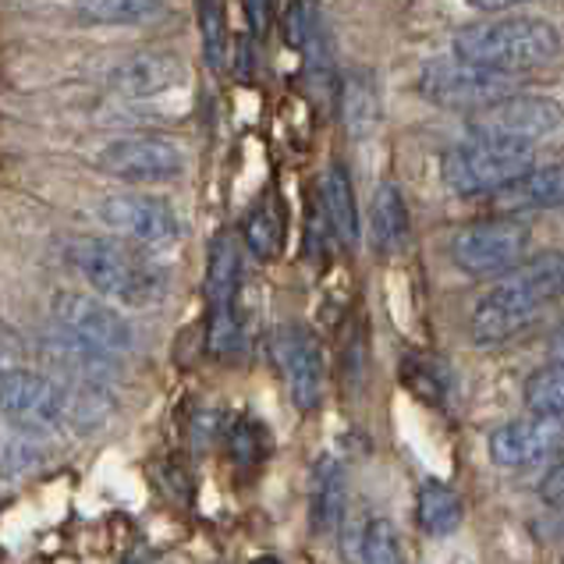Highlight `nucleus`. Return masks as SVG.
<instances>
[{
  "label": "nucleus",
  "instance_id": "23",
  "mask_svg": "<svg viewBox=\"0 0 564 564\" xmlns=\"http://www.w3.org/2000/svg\"><path fill=\"white\" fill-rule=\"evenodd\" d=\"M72 11L83 25H139L164 11V4L156 0H86Z\"/></svg>",
  "mask_w": 564,
  "mask_h": 564
},
{
  "label": "nucleus",
  "instance_id": "15",
  "mask_svg": "<svg viewBox=\"0 0 564 564\" xmlns=\"http://www.w3.org/2000/svg\"><path fill=\"white\" fill-rule=\"evenodd\" d=\"M188 78V68L182 57L167 51H139L132 57L118 61L107 72V86L128 96V100H150V96L178 89Z\"/></svg>",
  "mask_w": 564,
  "mask_h": 564
},
{
  "label": "nucleus",
  "instance_id": "20",
  "mask_svg": "<svg viewBox=\"0 0 564 564\" xmlns=\"http://www.w3.org/2000/svg\"><path fill=\"white\" fill-rule=\"evenodd\" d=\"M409 238H412V220L405 199H401V188L380 185L373 192V203H369V241H373L377 252L394 256L409 246Z\"/></svg>",
  "mask_w": 564,
  "mask_h": 564
},
{
  "label": "nucleus",
  "instance_id": "31",
  "mask_svg": "<svg viewBox=\"0 0 564 564\" xmlns=\"http://www.w3.org/2000/svg\"><path fill=\"white\" fill-rule=\"evenodd\" d=\"M536 494H540V501L546 508H564V458L540 479V490Z\"/></svg>",
  "mask_w": 564,
  "mask_h": 564
},
{
  "label": "nucleus",
  "instance_id": "25",
  "mask_svg": "<svg viewBox=\"0 0 564 564\" xmlns=\"http://www.w3.org/2000/svg\"><path fill=\"white\" fill-rule=\"evenodd\" d=\"M525 409L533 415H564V359L540 366L522 387Z\"/></svg>",
  "mask_w": 564,
  "mask_h": 564
},
{
  "label": "nucleus",
  "instance_id": "17",
  "mask_svg": "<svg viewBox=\"0 0 564 564\" xmlns=\"http://www.w3.org/2000/svg\"><path fill=\"white\" fill-rule=\"evenodd\" d=\"M490 199L501 209V217L536 214V209H564V164L525 171L522 178L494 192Z\"/></svg>",
  "mask_w": 564,
  "mask_h": 564
},
{
  "label": "nucleus",
  "instance_id": "34",
  "mask_svg": "<svg viewBox=\"0 0 564 564\" xmlns=\"http://www.w3.org/2000/svg\"><path fill=\"white\" fill-rule=\"evenodd\" d=\"M249 564H284L281 557H256V561H249Z\"/></svg>",
  "mask_w": 564,
  "mask_h": 564
},
{
  "label": "nucleus",
  "instance_id": "7",
  "mask_svg": "<svg viewBox=\"0 0 564 564\" xmlns=\"http://www.w3.org/2000/svg\"><path fill=\"white\" fill-rule=\"evenodd\" d=\"M238 288H241V246L235 235L224 231L209 246V263H206V305H209L206 345L217 359L235 356V348L241 345Z\"/></svg>",
  "mask_w": 564,
  "mask_h": 564
},
{
  "label": "nucleus",
  "instance_id": "26",
  "mask_svg": "<svg viewBox=\"0 0 564 564\" xmlns=\"http://www.w3.org/2000/svg\"><path fill=\"white\" fill-rule=\"evenodd\" d=\"M40 458H43L40 433H29L19 426L0 430V479H14L29 473Z\"/></svg>",
  "mask_w": 564,
  "mask_h": 564
},
{
  "label": "nucleus",
  "instance_id": "21",
  "mask_svg": "<svg viewBox=\"0 0 564 564\" xmlns=\"http://www.w3.org/2000/svg\"><path fill=\"white\" fill-rule=\"evenodd\" d=\"M465 519V501L462 494L444 479H423L415 490V525L426 536L444 540L451 536Z\"/></svg>",
  "mask_w": 564,
  "mask_h": 564
},
{
  "label": "nucleus",
  "instance_id": "33",
  "mask_svg": "<svg viewBox=\"0 0 564 564\" xmlns=\"http://www.w3.org/2000/svg\"><path fill=\"white\" fill-rule=\"evenodd\" d=\"M551 356L554 359H564V324L554 330V337H551Z\"/></svg>",
  "mask_w": 564,
  "mask_h": 564
},
{
  "label": "nucleus",
  "instance_id": "30",
  "mask_svg": "<svg viewBox=\"0 0 564 564\" xmlns=\"http://www.w3.org/2000/svg\"><path fill=\"white\" fill-rule=\"evenodd\" d=\"M267 455V444H263V433L252 419H241V423L231 426V458L238 465H256Z\"/></svg>",
  "mask_w": 564,
  "mask_h": 564
},
{
  "label": "nucleus",
  "instance_id": "16",
  "mask_svg": "<svg viewBox=\"0 0 564 564\" xmlns=\"http://www.w3.org/2000/svg\"><path fill=\"white\" fill-rule=\"evenodd\" d=\"M281 14H284V36L302 54L310 78L316 86L330 83L334 54H330V36H327V25H324V11H319L316 4H288Z\"/></svg>",
  "mask_w": 564,
  "mask_h": 564
},
{
  "label": "nucleus",
  "instance_id": "29",
  "mask_svg": "<svg viewBox=\"0 0 564 564\" xmlns=\"http://www.w3.org/2000/svg\"><path fill=\"white\" fill-rule=\"evenodd\" d=\"M401 380H405V387L412 394H419L423 401H441L444 398V377L437 373L433 366H426L423 359H405V366H401Z\"/></svg>",
  "mask_w": 564,
  "mask_h": 564
},
{
  "label": "nucleus",
  "instance_id": "24",
  "mask_svg": "<svg viewBox=\"0 0 564 564\" xmlns=\"http://www.w3.org/2000/svg\"><path fill=\"white\" fill-rule=\"evenodd\" d=\"M281 214L273 199H260L252 209L246 224H241V241H246V249L256 256V260H273V256L281 252Z\"/></svg>",
  "mask_w": 564,
  "mask_h": 564
},
{
  "label": "nucleus",
  "instance_id": "35",
  "mask_svg": "<svg viewBox=\"0 0 564 564\" xmlns=\"http://www.w3.org/2000/svg\"><path fill=\"white\" fill-rule=\"evenodd\" d=\"M561 564H564V561H561Z\"/></svg>",
  "mask_w": 564,
  "mask_h": 564
},
{
  "label": "nucleus",
  "instance_id": "3",
  "mask_svg": "<svg viewBox=\"0 0 564 564\" xmlns=\"http://www.w3.org/2000/svg\"><path fill=\"white\" fill-rule=\"evenodd\" d=\"M451 54L479 64V68L514 75L536 72L561 54V36L546 19L533 14H501V19H479L455 32Z\"/></svg>",
  "mask_w": 564,
  "mask_h": 564
},
{
  "label": "nucleus",
  "instance_id": "27",
  "mask_svg": "<svg viewBox=\"0 0 564 564\" xmlns=\"http://www.w3.org/2000/svg\"><path fill=\"white\" fill-rule=\"evenodd\" d=\"M196 19H199L203 57L209 64V72H224V64H228V8L196 4Z\"/></svg>",
  "mask_w": 564,
  "mask_h": 564
},
{
  "label": "nucleus",
  "instance_id": "1",
  "mask_svg": "<svg viewBox=\"0 0 564 564\" xmlns=\"http://www.w3.org/2000/svg\"><path fill=\"white\" fill-rule=\"evenodd\" d=\"M564 295V252L551 249L525 260L519 270L505 273L469 316V337L479 348H497L511 341L522 327L540 316L546 302Z\"/></svg>",
  "mask_w": 564,
  "mask_h": 564
},
{
  "label": "nucleus",
  "instance_id": "6",
  "mask_svg": "<svg viewBox=\"0 0 564 564\" xmlns=\"http://www.w3.org/2000/svg\"><path fill=\"white\" fill-rule=\"evenodd\" d=\"M419 93H423V100L437 107L476 115V110L519 93V78L479 68V64L447 54V57H433L423 64V72H419Z\"/></svg>",
  "mask_w": 564,
  "mask_h": 564
},
{
  "label": "nucleus",
  "instance_id": "2",
  "mask_svg": "<svg viewBox=\"0 0 564 564\" xmlns=\"http://www.w3.org/2000/svg\"><path fill=\"white\" fill-rule=\"evenodd\" d=\"M64 260L104 302L150 310L167 295V273L121 238L78 235L64 241Z\"/></svg>",
  "mask_w": 564,
  "mask_h": 564
},
{
  "label": "nucleus",
  "instance_id": "14",
  "mask_svg": "<svg viewBox=\"0 0 564 564\" xmlns=\"http://www.w3.org/2000/svg\"><path fill=\"white\" fill-rule=\"evenodd\" d=\"M561 447H564V415H533V412L494 430L487 441L490 462L501 465V469H529V465L551 458Z\"/></svg>",
  "mask_w": 564,
  "mask_h": 564
},
{
  "label": "nucleus",
  "instance_id": "18",
  "mask_svg": "<svg viewBox=\"0 0 564 564\" xmlns=\"http://www.w3.org/2000/svg\"><path fill=\"white\" fill-rule=\"evenodd\" d=\"M319 206H324V220L327 231L337 238L341 249H356L359 246V203H356V185H351V174L345 164H330L319 178Z\"/></svg>",
  "mask_w": 564,
  "mask_h": 564
},
{
  "label": "nucleus",
  "instance_id": "22",
  "mask_svg": "<svg viewBox=\"0 0 564 564\" xmlns=\"http://www.w3.org/2000/svg\"><path fill=\"white\" fill-rule=\"evenodd\" d=\"M337 107L351 139H366L380 124V93L369 72H348L337 89Z\"/></svg>",
  "mask_w": 564,
  "mask_h": 564
},
{
  "label": "nucleus",
  "instance_id": "28",
  "mask_svg": "<svg viewBox=\"0 0 564 564\" xmlns=\"http://www.w3.org/2000/svg\"><path fill=\"white\" fill-rule=\"evenodd\" d=\"M359 557L362 564H405L398 529L387 519H369L359 533Z\"/></svg>",
  "mask_w": 564,
  "mask_h": 564
},
{
  "label": "nucleus",
  "instance_id": "13",
  "mask_svg": "<svg viewBox=\"0 0 564 564\" xmlns=\"http://www.w3.org/2000/svg\"><path fill=\"white\" fill-rule=\"evenodd\" d=\"M561 124V104L540 93H514L490 107L469 115V135L482 139H505L533 147L536 139L551 135Z\"/></svg>",
  "mask_w": 564,
  "mask_h": 564
},
{
  "label": "nucleus",
  "instance_id": "32",
  "mask_svg": "<svg viewBox=\"0 0 564 564\" xmlns=\"http://www.w3.org/2000/svg\"><path fill=\"white\" fill-rule=\"evenodd\" d=\"M246 14L252 19V32L260 36V32H267V19H270V4H246Z\"/></svg>",
  "mask_w": 564,
  "mask_h": 564
},
{
  "label": "nucleus",
  "instance_id": "11",
  "mask_svg": "<svg viewBox=\"0 0 564 564\" xmlns=\"http://www.w3.org/2000/svg\"><path fill=\"white\" fill-rule=\"evenodd\" d=\"M96 167L118 182L132 185H167L185 174V153L156 135H124L110 139L96 153Z\"/></svg>",
  "mask_w": 564,
  "mask_h": 564
},
{
  "label": "nucleus",
  "instance_id": "5",
  "mask_svg": "<svg viewBox=\"0 0 564 564\" xmlns=\"http://www.w3.org/2000/svg\"><path fill=\"white\" fill-rule=\"evenodd\" d=\"M533 231L519 217L473 220L451 238V260L473 278H505L529 260Z\"/></svg>",
  "mask_w": 564,
  "mask_h": 564
},
{
  "label": "nucleus",
  "instance_id": "9",
  "mask_svg": "<svg viewBox=\"0 0 564 564\" xmlns=\"http://www.w3.org/2000/svg\"><path fill=\"white\" fill-rule=\"evenodd\" d=\"M54 319L61 330L75 334L78 341L100 351L107 359L132 356L139 348V334L132 319L121 316L115 305L104 299H93L83 292H57L54 295Z\"/></svg>",
  "mask_w": 564,
  "mask_h": 564
},
{
  "label": "nucleus",
  "instance_id": "4",
  "mask_svg": "<svg viewBox=\"0 0 564 564\" xmlns=\"http://www.w3.org/2000/svg\"><path fill=\"white\" fill-rule=\"evenodd\" d=\"M525 171H533V147L505 139L465 135L441 156L444 185L458 196H494Z\"/></svg>",
  "mask_w": 564,
  "mask_h": 564
},
{
  "label": "nucleus",
  "instance_id": "19",
  "mask_svg": "<svg viewBox=\"0 0 564 564\" xmlns=\"http://www.w3.org/2000/svg\"><path fill=\"white\" fill-rule=\"evenodd\" d=\"M345 505H348V482H345L341 462L319 458L313 469V487H310V519L319 536H330L341 529Z\"/></svg>",
  "mask_w": 564,
  "mask_h": 564
},
{
  "label": "nucleus",
  "instance_id": "12",
  "mask_svg": "<svg viewBox=\"0 0 564 564\" xmlns=\"http://www.w3.org/2000/svg\"><path fill=\"white\" fill-rule=\"evenodd\" d=\"M96 217L128 246H171L185 235V224L174 209L142 192H115L96 203Z\"/></svg>",
  "mask_w": 564,
  "mask_h": 564
},
{
  "label": "nucleus",
  "instance_id": "8",
  "mask_svg": "<svg viewBox=\"0 0 564 564\" xmlns=\"http://www.w3.org/2000/svg\"><path fill=\"white\" fill-rule=\"evenodd\" d=\"M0 415L29 433L61 430L72 423V391L32 369H8L0 373Z\"/></svg>",
  "mask_w": 564,
  "mask_h": 564
},
{
  "label": "nucleus",
  "instance_id": "10",
  "mask_svg": "<svg viewBox=\"0 0 564 564\" xmlns=\"http://www.w3.org/2000/svg\"><path fill=\"white\" fill-rule=\"evenodd\" d=\"M270 359L288 387V398L299 412H313L324 401L327 366L319 341L302 324H281L270 334Z\"/></svg>",
  "mask_w": 564,
  "mask_h": 564
}]
</instances>
